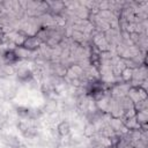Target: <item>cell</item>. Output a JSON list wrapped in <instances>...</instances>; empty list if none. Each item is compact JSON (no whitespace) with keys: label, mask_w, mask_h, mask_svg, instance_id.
<instances>
[{"label":"cell","mask_w":148,"mask_h":148,"mask_svg":"<svg viewBox=\"0 0 148 148\" xmlns=\"http://www.w3.org/2000/svg\"><path fill=\"white\" fill-rule=\"evenodd\" d=\"M42 42L36 37V36H28L25 39H24V42H23V44L21 45V46H23L24 49H27L28 51H30V52H34V51H36V50H38L40 46H42Z\"/></svg>","instance_id":"obj_1"},{"label":"cell","mask_w":148,"mask_h":148,"mask_svg":"<svg viewBox=\"0 0 148 148\" xmlns=\"http://www.w3.org/2000/svg\"><path fill=\"white\" fill-rule=\"evenodd\" d=\"M1 58H2V60H3V62L6 65H14L17 61H20V59L16 57V54H15V52H14L13 49L5 50L2 52V54H1Z\"/></svg>","instance_id":"obj_2"},{"label":"cell","mask_w":148,"mask_h":148,"mask_svg":"<svg viewBox=\"0 0 148 148\" xmlns=\"http://www.w3.org/2000/svg\"><path fill=\"white\" fill-rule=\"evenodd\" d=\"M16 76L21 82H30L34 77V72L29 68H20L16 71Z\"/></svg>","instance_id":"obj_3"},{"label":"cell","mask_w":148,"mask_h":148,"mask_svg":"<svg viewBox=\"0 0 148 148\" xmlns=\"http://www.w3.org/2000/svg\"><path fill=\"white\" fill-rule=\"evenodd\" d=\"M57 133L60 136H67L71 133V124L67 120H61L57 125Z\"/></svg>","instance_id":"obj_4"},{"label":"cell","mask_w":148,"mask_h":148,"mask_svg":"<svg viewBox=\"0 0 148 148\" xmlns=\"http://www.w3.org/2000/svg\"><path fill=\"white\" fill-rule=\"evenodd\" d=\"M52 71L57 77H65L67 73V67L61 62H57L52 65Z\"/></svg>","instance_id":"obj_5"},{"label":"cell","mask_w":148,"mask_h":148,"mask_svg":"<svg viewBox=\"0 0 148 148\" xmlns=\"http://www.w3.org/2000/svg\"><path fill=\"white\" fill-rule=\"evenodd\" d=\"M134 117H135V120H136V123L139 124L140 127L147 125V121H148V114H147V111H136Z\"/></svg>","instance_id":"obj_6"},{"label":"cell","mask_w":148,"mask_h":148,"mask_svg":"<svg viewBox=\"0 0 148 148\" xmlns=\"http://www.w3.org/2000/svg\"><path fill=\"white\" fill-rule=\"evenodd\" d=\"M71 37L72 39L76 43V44H81L83 43V40L86 39V34H83L82 31L77 30V29H73L72 30V34H71Z\"/></svg>","instance_id":"obj_7"},{"label":"cell","mask_w":148,"mask_h":148,"mask_svg":"<svg viewBox=\"0 0 148 148\" xmlns=\"http://www.w3.org/2000/svg\"><path fill=\"white\" fill-rule=\"evenodd\" d=\"M13 50H14V52H15V54H16V57L18 59H25V58H28L32 53V52L28 51L27 49H24L23 46H16Z\"/></svg>","instance_id":"obj_8"},{"label":"cell","mask_w":148,"mask_h":148,"mask_svg":"<svg viewBox=\"0 0 148 148\" xmlns=\"http://www.w3.org/2000/svg\"><path fill=\"white\" fill-rule=\"evenodd\" d=\"M119 77L121 79L123 83L131 82L132 79H133V69H131V68H126V67H125V68L123 69V72H121V74H120Z\"/></svg>","instance_id":"obj_9"},{"label":"cell","mask_w":148,"mask_h":148,"mask_svg":"<svg viewBox=\"0 0 148 148\" xmlns=\"http://www.w3.org/2000/svg\"><path fill=\"white\" fill-rule=\"evenodd\" d=\"M97 133V130H96V126L92 124V123H89L84 126V130H83V135L86 138H91L94 136L95 134Z\"/></svg>","instance_id":"obj_10"},{"label":"cell","mask_w":148,"mask_h":148,"mask_svg":"<svg viewBox=\"0 0 148 148\" xmlns=\"http://www.w3.org/2000/svg\"><path fill=\"white\" fill-rule=\"evenodd\" d=\"M16 113H17L20 117H22V118H27V117H30L31 111H30V109L27 108V106H17V108H16Z\"/></svg>","instance_id":"obj_11"},{"label":"cell","mask_w":148,"mask_h":148,"mask_svg":"<svg viewBox=\"0 0 148 148\" xmlns=\"http://www.w3.org/2000/svg\"><path fill=\"white\" fill-rule=\"evenodd\" d=\"M56 109H57V102L49 101V102H46V104L44 106V112H54Z\"/></svg>","instance_id":"obj_12"},{"label":"cell","mask_w":148,"mask_h":148,"mask_svg":"<svg viewBox=\"0 0 148 148\" xmlns=\"http://www.w3.org/2000/svg\"><path fill=\"white\" fill-rule=\"evenodd\" d=\"M16 96V89L15 88H9V89H7L5 92H3V97L6 98V99H12V98H14Z\"/></svg>","instance_id":"obj_13"},{"label":"cell","mask_w":148,"mask_h":148,"mask_svg":"<svg viewBox=\"0 0 148 148\" xmlns=\"http://www.w3.org/2000/svg\"><path fill=\"white\" fill-rule=\"evenodd\" d=\"M30 127H31V126L28 124V121H20V123L17 124V128H18V131H20L22 134H24Z\"/></svg>","instance_id":"obj_14"},{"label":"cell","mask_w":148,"mask_h":148,"mask_svg":"<svg viewBox=\"0 0 148 148\" xmlns=\"http://www.w3.org/2000/svg\"><path fill=\"white\" fill-rule=\"evenodd\" d=\"M16 148H28V147H27L25 145H23V143H20V145H18Z\"/></svg>","instance_id":"obj_15"},{"label":"cell","mask_w":148,"mask_h":148,"mask_svg":"<svg viewBox=\"0 0 148 148\" xmlns=\"http://www.w3.org/2000/svg\"><path fill=\"white\" fill-rule=\"evenodd\" d=\"M3 148H12V147H9V146H6V147H3Z\"/></svg>","instance_id":"obj_16"}]
</instances>
